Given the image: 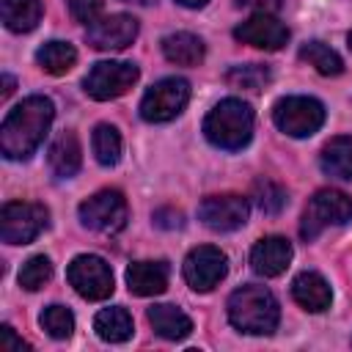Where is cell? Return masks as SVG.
I'll list each match as a JSON object with an SVG mask.
<instances>
[{
	"instance_id": "15",
	"label": "cell",
	"mask_w": 352,
	"mask_h": 352,
	"mask_svg": "<svg viewBox=\"0 0 352 352\" xmlns=\"http://www.w3.org/2000/svg\"><path fill=\"white\" fill-rule=\"evenodd\" d=\"M292 256H294V250L286 236H278V234L261 236L250 250V267H253V272H258L264 278H275L289 267Z\"/></svg>"
},
{
	"instance_id": "36",
	"label": "cell",
	"mask_w": 352,
	"mask_h": 352,
	"mask_svg": "<svg viewBox=\"0 0 352 352\" xmlns=\"http://www.w3.org/2000/svg\"><path fill=\"white\" fill-rule=\"evenodd\" d=\"M346 41H349V50H352V33H349V36H346Z\"/></svg>"
},
{
	"instance_id": "5",
	"label": "cell",
	"mask_w": 352,
	"mask_h": 352,
	"mask_svg": "<svg viewBox=\"0 0 352 352\" xmlns=\"http://www.w3.org/2000/svg\"><path fill=\"white\" fill-rule=\"evenodd\" d=\"M272 121L289 138H311L324 124V104L314 96H283L272 107Z\"/></svg>"
},
{
	"instance_id": "28",
	"label": "cell",
	"mask_w": 352,
	"mask_h": 352,
	"mask_svg": "<svg viewBox=\"0 0 352 352\" xmlns=\"http://www.w3.org/2000/svg\"><path fill=\"white\" fill-rule=\"evenodd\" d=\"M52 278V261L47 256H30L19 270V286L28 292H38Z\"/></svg>"
},
{
	"instance_id": "21",
	"label": "cell",
	"mask_w": 352,
	"mask_h": 352,
	"mask_svg": "<svg viewBox=\"0 0 352 352\" xmlns=\"http://www.w3.org/2000/svg\"><path fill=\"white\" fill-rule=\"evenodd\" d=\"M204 52H206L204 38L195 33L179 30L162 38V55L176 66H198L204 60Z\"/></svg>"
},
{
	"instance_id": "7",
	"label": "cell",
	"mask_w": 352,
	"mask_h": 352,
	"mask_svg": "<svg viewBox=\"0 0 352 352\" xmlns=\"http://www.w3.org/2000/svg\"><path fill=\"white\" fill-rule=\"evenodd\" d=\"M190 102V82L184 77H165L154 82L140 99V118L148 124L173 121Z\"/></svg>"
},
{
	"instance_id": "23",
	"label": "cell",
	"mask_w": 352,
	"mask_h": 352,
	"mask_svg": "<svg viewBox=\"0 0 352 352\" xmlns=\"http://www.w3.org/2000/svg\"><path fill=\"white\" fill-rule=\"evenodd\" d=\"M0 14H3V25L11 33H30L41 22L44 6L41 0H3Z\"/></svg>"
},
{
	"instance_id": "3",
	"label": "cell",
	"mask_w": 352,
	"mask_h": 352,
	"mask_svg": "<svg viewBox=\"0 0 352 352\" xmlns=\"http://www.w3.org/2000/svg\"><path fill=\"white\" fill-rule=\"evenodd\" d=\"M253 110L248 102L228 96L220 99L204 118V135L214 148L239 151L253 138Z\"/></svg>"
},
{
	"instance_id": "10",
	"label": "cell",
	"mask_w": 352,
	"mask_h": 352,
	"mask_svg": "<svg viewBox=\"0 0 352 352\" xmlns=\"http://www.w3.org/2000/svg\"><path fill=\"white\" fill-rule=\"evenodd\" d=\"M66 278L69 283L74 286V292L85 300H107L113 294V270L110 264L102 258V256H94V253H82V256H74L69 270H66Z\"/></svg>"
},
{
	"instance_id": "32",
	"label": "cell",
	"mask_w": 352,
	"mask_h": 352,
	"mask_svg": "<svg viewBox=\"0 0 352 352\" xmlns=\"http://www.w3.org/2000/svg\"><path fill=\"white\" fill-rule=\"evenodd\" d=\"M22 349H28V344L14 333L11 324H3L0 327V352H22Z\"/></svg>"
},
{
	"instance_id": "13",
	"label": "cell",
	"mask_w": 352,
	"mask_h": 352,
	"mask_svg": "<svg viewBox=\"0 0 352 352\" xmlns=\"http://www.w3.org/2000/svg\"><path fill=\"white\" fill-rule=\"evenodd\" d=\"M85 38L94 50H126L138 38V19L129 14H110L99 16L85 28Z\"/></svg>"
},
{
	"instance_id": "6",
	"label": "cell",
	"mask_w": 352,
	"mask_h": 352,
	"mask_svg": "<svg viewBox=\"0 0 352 352\" xmlns=\"http://www.w3.org/2000/svg\"><path fill=\"white\" fill-rule=\"evenodd\" d=\"M50 226V212L44 204L8 201L0 209V239L6 245H28Z\"/></svg>"
},
{
	"instance_id": "1",
	"label": "cell",
	"mask_w": 352,
	"mask_h": 352,
	"mask_svg": "<svg viewBox=\"0 0 352 352\" xmlns=\"http://www.w3.org/2000/svg\"><path fill=\"white\" fill-rule=\"evenodd\" d=\"M55 118V104L47 96L22 99L0 126V151L6 160H30L44 143Z\"/></svg>"
},
{
	"instance_id": "19",
	"label": "cell",
	"mask_w": 352,
	"mask_h": 352,
	"mask_svg": "<svg viewBox=\"0 0 352 352\" xmlns=\"http://www.w3.org/2000/svg\"><path fill=\"white\" fill-rule=\"evenodd\" d=\"M47 162H50V170L60 179H72L80 165H82V148H80V140L74 132H60L50 151H47Z\"/></svg>"
},
{
	"instance_id": "12",
	"label": "cell",
	"mask_w": 352,
	"mask_h": 352,
	"mask_svg": "<svg viewBox=\"0 0 352 352\" xmlns=\"http://www.w3.org/2000/svg\"><path fill=\"white\" fill-rule=\"evenodd\" d=\"M248 214H250V204L236 192L209 195L198 206V220L212 231H236L248 223Z\"/></svg>"
},
{
	"instance_id": "24",
	"label": "cell",
	"mask_w": 352,
	"mask_h": 352,
	"mask_svg": "<svg viewBox=\"0 0 352 352\" xmlns=\"http://www.w3.org/2000/svg\"><path fill=\"white\" fill-rule=\"evenodd\" d=\"M36 63L47 74H66L77 63V50L69 41H47L36 50Z\"/></svg>"
},
{
	"instance_id": "33",
	"label": "cell",
	"mask_w": 352,
	"mask_h": 352,
	"mask_svg": "<svg viewBox=\"0 0 352 352\" xmlns=\"http://www.w3.org/2000/svg\"><path fill=\"white\" fill-rule=\"evenodd\" d=\"M236 3L245 6V8H256V14H258V11L272 14L275 8H280V0H236Z\"/></svg>"
},
{
	"instance_id": "25",
	"label": "cell",
	"mask_w": 352,
	"mask_h": 352,
	"mask_svg": "<svg viewBox=\"0 0 352 352\" xmlns=\"http://www.w3.org/2000/svg\"><path fill=\"white\" fill-rule=\"evenodd\" d=\"M300 58L308 63V66H314L319 74H324V77H338L341 72H344V60H341V55L333 50V47H327L324 41H305L302 47H300Z\"/></svg>"
},
{
	"instance_id": "4",
	"label": "cell",
	"mask_w": 352,
	"mask_h": 352,
	"mask_svg": "<svg viewBox=\"0 0 352 352\" xmlns=\"http://www.w3.org/2000/svg\"><path fill=\"white\" fill-rule=\"evenodd\" d=\"M349 220H352V198L341 190L324 187L311 195V201L302 212V220H300V236L305 242H314L324 228L344 226Z\"/></svg>"
},
{
	"instance_id": "11",
	"label": "cell",
	"mask_w": 352,
	"mask_h": 352,
	"mask_svg": "<svg viewBox=\"0 0 352 352\" xmlns=\"http://www.w3.org/2000/svg\"><path fill=\"white\" fill-rule=\"evenodd\" d=\"M182 272L192 292H212L228 272V256L214 245H198L187 253Z\"/></svg>"
},
{
	"instance_id": "20",
	"label": "cell",
	"mask_w": 352,
	"mask_h": 352,
	"mask_svg": "<svg viewBox=\"0 0 352 352\" xmlns=\"http://www.w3.org/2000/svg\"><path fill=\"white\" fill-rule=\"evenodd\" d=\"M319 168L330 179L352 182V138L349 135L330 138L319 154Z\"/></svg>"
},
{
	"instance_id": "27",
	"label": "cell",
	"mask_w": 352,
	"mask_h": 352,
	"mask_svg": "<svg viewBox=\"0 0 352 352\" xmlns=\"http://www.w3.org/2000/svg\"><path fill=\"white\" fill-rule=\"evenodd\" d=\"M38 322L47 330V336L50 338H58V341H63V338H69L74 333V314L66 305H47L41 311V319Z\"/></svg>"
},
{
	"instance_id": "29",
	"label": "cell",
	"mask_w": 352,
	"mask_h": 352,
	"mask_svg": "<svg viewBox=\"0 0 352 352\" xmlns=\"http://www.w3.org/2000/svg\"><path fill=\"white\" fill-rule=\"evenodd\" d=\"M226 80L231 85H239V88H250V91H258L267 80H270V69L261 66V63H248V66H234Z\"/></svg>"
},
{
	"instance_id": "26",
	"label": "cell",
	"mask_w": 352,
	"mask_h": 352,
	"mask_svg": "<svg viewBox=\"0 0 352 352\" xmlns=\"http://www.w3.org/2000/svg\"><path fill=\"white\" fill-rule=\"evenodd\" d=\"M91 148H94V157L99 165L110 168L121 160V135L113 124H99L91 135Z\"/></svg>"
},
{
	"instance_id": "16",
	"label": "cell",
	"mask_w": 352,
	"mask_h": 352,
	"mask_svg": "<svg viewBox=\"0 0 352 352\" xmlns=\"http://www.w3.org/2000/svg\"><path fill=\"white\" fill-rule=\"evenodd\" d=\"M168 275L165 261H132L126 267V286L138 297H157L168 289Z\"/></svg>"
},
{
	"instance_id": "18",
	"label": "cell",
	"mask_w": 352,
	"mask_h": 352,
	"mask_svg": "<svg viewBox=\"0 0 352 352\" xmlns=\"http://www.w3.org/2000/svg\"><path fill=\"white\" fill-rule=\"evenodd\" d=\"M146 316H148V324L154 327V333L165 341H182L192 333V319L176 305H168V302L151 305Z\"/></svg>"
},
{
	"instance_id": "2",
	"label": "cell",
	"mask_w": 352,
	"mask_h": 352,
	"mask_svg": "<svg viewBox=\"0 0 352 352\" xmlns=\"http://www.w3.org/2000/svg\"><path fill=\"white\" fill-rule=\"evenodd\" d=\"M228 322L248 336H270L280 322L275 294L258 283H245L228 297Z\"/></svg>"
},
{
	"instance_id": "31",
	"label": "cell",
	"mask_w": 352,
	"mask_h": 352,
	"mask_svg": "<svg viewBox=\"0 0 352 352\" xmlns=\"http://www.w3.org/2000/svg\"><path fill=\"white\" fill-rule=\"evenodd\" d=\"M66 6L72 11V16L82 25H91L102 14V0H66Z\"/></svg>"
},
{
	"instance_id": "34",
	"label": "cell",
	"mask_w": 352,
	"mask_h": 352,
	"mask_svg": "<svg viewBox=\"0 0 352 352\" xmlns=\"http://www.w3.org/2000/svg\"><path fill=\"white\" fill-rule=\"evenodd\" d=\"M11 91H14V77L3 74V99H6V96H11Z\"/></svg>"
},
{
	"instance_id": "14",
	"label": "cell",
	"mask_w": 352,
	"mask_h": 352,
	"mask_svg": "<svg viewBox=\"0 0 352 352\" xmlns=\"http://www.w3.org/2000/svg\"><path fill=\"white\" fill-rule=\"evenodd\" d=\"M234 38L258 50H280L289 41V28L278 16L258 11L234 28Z\"/></svg>"
},
{
	"instance_id": "8",
	"label": "cell",
	"mask_w": 352,
	"mask_h": 352,
	"mask_svg": "<svg viewBox=\"0 0 352 352\" xmlns=\"http://www.w3.org/2000/svg\"><path fill=\"white\" fill-rule=\"evenodd\" d=\"M140 77V69L129 60H99L91 66V72L82 80V88L91 99L107 102L124 96Z\"/></svg>"
},
{
	"instance_id": "35",
	"label": "cell",
	"mask_w": 352,
	"mask_h": 352,
	"mask_svg": "<svg viewBox=\"0 0 352 352\" xmlns=\"http://www.w3.org/2000/svg\"><path fill=\"white\" fill-rule=\"evenodd\" d=\"M179 6H184V8H204L209 0H176Z\"/></svg>"
},
{
	"instance_id": "30",
	"label": "cell",
	"mask_w": 352,
	"mask_h": 352,
	"mask_svg": "<svg viewBox=\"0 0 352 352\" xmlns=\"http://www.w3.org/2000/svg\"><path fill=\"white\" fill-rule=\"evenodd\" d=\"M256 204L264 214H278L283 206H286V190L278 187L275 182L264 179V182H256Z\"/></svg>"
},
{
	"instance_id": "9",
	"label": "cell",
	"mask_w": 352,
	"mask_h": 352,
	"mask_svg": "<svg viewBox=\"0 0 352 352\" xmlns=\"http://www.w3.org/2000/svg\"><path fill=\"white\" fill-rule=\"evenodd\" d=\"M80 223L96 234H118L126 226V198L118 190H99L77 209Z\"/></svg>"
},
{
	"instance_id": "22",
	"label": "cell",
	"mask_w": 352,
	"mask_h": 352,
	"mask_svg": "<svg viewBox=\"0 0 352 352\" xmlns=\"http://www.w3.org/2000/svg\"><path fill=\"white\" fill-rule=\"evenodd\" d=\"M94 330L102 341H110V344H124L126 338H132V316L126 308L121 305H113V308H102L96 316H94Z\"/></svg>"
},
{
	"instance_id": "17",
	"label": "cell",
	"mask_w": 352,
	"mask_h": 352,
	"mask_svg": "<svg viewBox=\"0 0 352 352\" xmlns=\"http://www.w3.org/2000/svg\"><path fill=\"white\" fill-rule=\"evenodd\" d=\"M292 297H294V302L300 308H305L311 314H322L333 302V289L319 272L305 270L292 280Z\"/></svg>"
}]
</instances>
